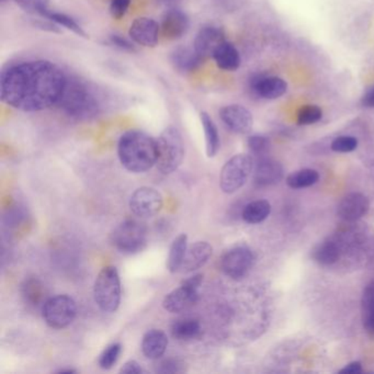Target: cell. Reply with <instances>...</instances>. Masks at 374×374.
Returning <instances> with one entry per match:
<instances>
[{
	"label": "cell",
	"instance_id": "obj_1",
	"mask_svg": "<svg viewBox=\"0 0 374 374\" xmlns=\"http://www.w3.org/2000/svg\"><path fill=\"white\" fill-rule=\"evenodd\" d=\"M68 76L55 63L23 60L6 68L0 77V98L11 108L38 112L58 106Z\"/></svg>",
	"mask_w": 374,
	"mask_h": 374
},
{
	"label": "cell",
	"instance_id": "obj_2",
	"mask_svg": "<svg viewBox=\"0 0 374 374\" xmlns=\"http://www.w3.org/2000/svg\"><path fill=\"white\" fill-rule=\"evenodd\" d=\"M105 97L98 89L76 77L68 76L65 88L58 100V106L70 118L75 120H92L102 111Z\"/></svg>",
	"mask_w": 374,
	"mask_h": 374
},
{
	"label": "cell",
	"instance_id": "obj_3",
	"mask_svg": "<svg viewBox=\"0 0 374 374\" xmlns=\"http://www.w3.org/2000/svg\"><path fill=\"white\" fill-rule=\"evenodd\" d=\"M118 155L127 171L134 173H145L156 165V139L141 131H129L119 141Z\"/></svg>",
	"mask_w": 374,
	"mask_h": 374
},
{
	"label": "cell",
	"instance_id": "obj_4",
	"mask_svg": "<svg viewBox=\"0 0 374 374\" xmlns=\"http://www.w3.org/2000/svg\"><path fill=\"white\" fill-rule=\"evenodd\" d=\"M157 141V167L165 175L177 171L185 157V143L177 127H169Z\"/></svg>",
	"mask_w": 374,
	"mask_h": 374
},
{
	"label": "cell",
	"instance_id": "obj_5",
	"mask_svg": "<svg viewBox=\"0 0 374 374\" xmlns=\"http://www.w3.org/2000/svg\"><path fill=\"white\" fill-rule=\"evenodd\" d=\"M95 302L102 312L113 313L121 302V281L115 267L108 266L99 272L94 287Z\"/></svg>",
	"mask_w": 374,
	"mask_h": 374
},
{
	"label": "cell",
	"instance_id": "obj_6",
	"mask_svg": "<svg viewBox=\"0 0 374 374\" xmlns=\"http://www.w3.org/2000/svg\"><path fill=\"white\" fill-rule=\"evenodd\" d=\"M110 240L113 247L122 254H137L146 246V228L139 222L129 220L113 230Z\"/></svg>",
	"mask_w": 374,
	"mask_h": 374
},
{
	"label": "cell",
	"instance_id": "obj_7",
	"mask_svg": "<svg viewBox=\"0 0 374 374\" xmlns=\"http://www.w3.org/2000/svg\"><path fill=\"white\" fill-rule=\"evenodd\" d=\"M254 167V159L250 155L238 154L232 157L224 165L220 176L222 191L230 195L240 190L247 181Z\"/></svg>",
	"mask_w": 374,
	"mask_h": 374
},
{
	"label": "cell",
	"instance_id": "obj_8",
	"mask_svg": "<svg viewBox=\"0 0 374 374\" xmlns=\"http://www.w3.org/2000/svg\"><path fill=\"white\" fill-rule=\"evenodd\" d=\"M77 314L75 301L68 295H56L46 300L42 309L46 324L54 329H63L72 324Z\"/></svg>",
	"mask_w": 374,
	"mask_h": 374
},
{
	"label": "cell",
	"instance_id": "obj_9",
	"mask_svg": "<svg viewBox=\"0 0 374 374\" xmlns=\"http://www.w3.org/2000/svg\"><path fill=\"white\" fill-rule=\"evenodd\" d=\"M255 256L246 246H237L226 252L221 260L224 274L234 280L244 278L254 266Z\"/></svg>",
	"mask_w": 374,
	"mask_h": 374
},
{
	"label": "cell",
	"instance_id": "obj_10",
	"mask_svg": "<svg viewBox=\"0 0 374 374\" xmlns=\"http://www.w3.org/2000/svg\"><path fill=\"white\" fill-rule=\"evenodd\" d=\"M130 208L131 211L139 218H153L159 214L163 208V197L154 188H139L131 196Z\"/></svg>",
	"mask_w": 374,
	"mask_h": 374
},
{
	"label": "cell",
	"instance_id": "obj_11",
	"mask_svg": "<svg viewBox=\"0 0 374 374\" xmlns=\"http://www.w3.org/2000/svg\"><path fill=\"white\" fill-rule=\"evenodd\" d=\"M220 118L228 129L237 134L250 133L254 125L252 112L240 105L223 107L220 110Z\"/></svg>",
	"mask_w": 374,
	"mask_h": 374
},
{
	"label": "cell",
	"instance_id": "obj_12",
	"mask_svg": "<svg viewBox=\"0 0 374 374\" xmlns=\"http://www.w3.org/2000/svg\"><path fill=\"white\" fill-rule=\"evenodd\" d=\"M161 24L151 18H137L131 24L129 36L135 43L146 48H155L159 44Z\"/></svg>",
	"mask_w": 374,
	"mask_h": 374
},
{
	"label": "cell",
	"instance_id": "obj_13",
	"mask_svg": "<svg viewBox=\"0 0 374 374\" xmlns=\"http://www.w3.org/2000/svg\"><path fill=\"white\" fill-rule=\"evenodd\" d=\"M198 300H199L198 289L183 283L179 288L166 295L163 301V307L169 313H181L193 306Z\"/></svg>",
	"mask_w": 374,
	"mask_h": 374
},
{
	"label": "cell",
	"instance_id": "obj_14",
	"mask_svg": "<svg viewBox=\"0 0 374 374\" xmlns=\"http://www.w3.org/2000/svg\"><path fill=\"white\" fill-rule=\"evenodd\" d=\"M369 209V199L363 193L353 192L341 200L337 208V214L343 221L353 222L365 216Z\"/></svg>",
	"mask_w": 374,
	"mask_h": 374
},
{
	"label": "cell",
	"instance_id": "obj_15",
	"mask_svg": "<svg viewBox=\"0 0 374 374\" xmlns=\"http://www.w3.org/2000/svg\"><path fill=\"white\" fill-rule=\"evenodd\" d=\"M250 88L257 96L264 99L274 100L280 98L286 94L288 90V85L286 80L279 77L272 76H258L252 77L250 80Z\"/></svg>",
	"mask_w": 374,
	"mask_h": 374
},
{
	"label": "cell",
	"instance_id": "obj_16",
	"mask_svg": "<svg viewBox=\"0 0 374 374\" xmlns=\"http://www.w3.org/2000/svg\"><path fill=\"white\" fill-rule=\"evenodd\" d=\"M225 41L224 33L220 28L204 27L198 32L193 41V48L202 58L213 56L216 48Z\"/></svg>",
	"mask_w": 374,
	"mask_h": 374
},
{
	"label": "cell",
	"instance_id": "obj_17",
	"mask_svg": "<svg viewBox=\"0 0 374 374\" xmlns=\"http://www.w3.org/2000/svg\"><path fill=\"white\" fill-rule=\"evenodd\" d=\"M189 18L179 9L167 10L161 20V30L169 40H179L189 29Z\"/></svg>",
	"mask_w": 374,
	"mask_h": 374
},
{
	"label": "cell",
	"instance_id": "obj_18",
	"mask_svg": "<svg viewBox=\"0 0 374 374\" xmlns=\"http://www.w3.org/2000/svg\"><path fill=\"white\" fill-rule=\"evenodd\" d=\"M212 246L209 242H197L191 245L186 252L185 260L180 272L183 274L196 272L209 262L212 256Z\"/></svg>",
	"mask_w": 374,
	"mask_h": 374
},
{
	"label": "cell",
	"instance_id": "obj_19",
	"mask_svg": "<svg viewBox=\"0 0 374 374\" xmlns=\"http://www.w3.org/2000/svg\"><path fill=\"white\" fill-rule=\"evenodd\" d=\"M283 177L282 166L272 159H262L255 166V183L260 187L278 183Z\"/></svg>",
	"mask_w": 374,
	"mask_h": 374
},
{
	"label": "cell",
	"instance_id": "obj_20",
	"mask_svg": "<svg viewBox=\"0 0 374 374\" xmlns=\"http://www.w3.org/2000/svg\"><path fill=\"white\" fill-rule=\"evenodd\" d=\"M169 346L167 335L161 329L147 331L141 341V351L149 359L156 360L163 357Z\"/></svg>",
	"mask_w": 374,
	"mask_h": 374
},
{
	"label": "cell",
	"instance_id": "obj_21",
	"mask_svg": "<svg viewBox=\"0 0 374 374\" xmlns=\"http://www.w3.org/2000/svg\"><path fill=\"white\" fill-rule=\"evenodd\" d=\"M171 58L176 70L181 73L193 72L201 65L204 60L197 53L195 48H186V46L176 48Z\"/></svg>",
	"mask_w": 374,
	"mask_h": 374
},
{
	"label": "cell",
	"instance_id": "obj_22",
	"mask_svg": "<svg viewBox=\"0 0 374 374\" xmlns=\"http://www.w3.org/2000/svg\"><path fill=\"white\" fill-rule=\"evenodd\" d=\"M212 58L215 60L216 66L220 70H226V72H234V70L240 68V52L230 42L224 41L221 46H218Z\"/></svg>",
	"mask_w": 374,
	"mask_h": 374
},
{
	"label": "cell",
	"instance_id": "obj_23",
	"mask_svg": "<svg viewBox=\"0 0 374 374\" xmlns=\"http://www.w3.org/2000/svg\"><path fill=\"white\" fill-rule=\"evenodd\" d=\"M202 328L195 319H178L171 326V335L178 341H189L201 336Z\"/></svg>",
	"mask_w": 374,
	"mask_h": 374
},
{
	"label": "cell",
	"instance_id": "obj_24",
	"mask_svg": "<svg viewBox=\"0 0 374 374\" xmlns=\"http://www.w3.org/2000/svg\"><path fill=\"white\" fill-rule=\"evenodd\" d=\"M200 120H201L204 137H205L206 155L208 157H214L221 146L218 127L209 113L204 112V111L200 113Z\"/></svg>",
	"mask_w": 374,
	"mask_h": 374
},
{
	"label": "cell",
	"instance_id": "obj_25",
	"mask_svg": "<svg viewBox=\"0 0 374 374\" xmlns=\"http://www.w3.org/2000/svg\"><path fill=\"white\" fill-rule=\"evenodd\" d=\"M341 248L338 244L333 242V240H325L321 244L315 246L312 252V258L317 262V264L323 265V266H331L338 262L341 258Z\"/></svg>",
	"mask_w": 374,
	"mask_h": 374
},
{
	"label": "cell",
	"instance_id": "obj_26",
	"mask_svg": "<svg viewBox=\"0 0 374 374\" xmlns=\"http://www.w3.org/2000/svg\"><path fill=\"white\" fill-rule=\"evenodd\" d=\"M187 242L188 236L186 234H181L173 240L167 260V268L171 274L180 272L188 250Z\"/></svg>",
	"mask_w": 374,
	"mask_h": 374
},
{
	"label": "cell",
	"instance_id": "obj_27",
	"mask_svg": "<svg viewBox=\"0 0 374 374\" xmlns=\"http://www.w3.org/2000/svg\"><path fill=\"white\" fill-rule=\"evenodd\" d=\"M272 212V205L266 200L250 202L242 210V220L248 224H260L264 222Z\"/></svg>",
	"mask_w": 374,
	"mask_h": 374
},
{
	"label": "cell",
	"instance_id": "obj_28",
	"mask_svg": "<svg viewBox=\"0 0 374 374\" xmlns=\"http://www.w3.org/2000/svg\"><path fill=\"white\" fill-rule=\"evenodd\" d=\"M363 326L368 333L374 335V281L369 283L363 291L361 300Z\"/></svg>",
	"mask_w": 374,
	"mask_h": 374
},
{
	"label": "cell",
	"instance_id": "obj_29",
	"mask_svg": "<svg viewBox=\"0 0 374 374\" xmlns=\"http://www.w3.org/2000/svg\"><path fill=\"white\" fill-rule=\"evenodd\" d=\"M319 180V171L315 169H304L294 171L287 177L286 183L292 189H303L315 185Z\"/></svg>",
	"mask_w": 374,
	"mask_h": 374
},
{
	"label": "cell",
	"instance_id": "obj_30",
	"mask_svg": "<svg viewBox=\"0 0 374 374\" xmlns=\"http://www.w3.org/2000/svg\"><path fill=\"white\" fill-rule=\"evenodd\" d=\"M44 18L50 20V21L54 22V23L58 24V26H60V27H64L65 29L74 32L77 36H84V38L87 36L86 32L80 27V24L78 23L74 18L66 15V14L48 10V11L46 12V15L44 16Z\"/></svg>",
	"mask_w": 374,
	"mask_h": 374
},
{
	"label": "cell",
	"instance_id": "obj_31",
	"mask_svg": "<svg viewBox=\"0 0 374 374\" xmlns=\"http://www.w3.org/2000/svg\"><path fill=\"white\" fill-rule=\"evenodd\" d=\"M24 301L30 305L38 306L44 300V287L38 279H29L22 286Z\"/></svg>",
	"mask_w": 374,
	"mask_h": 374
},
{
	"label": "cell",
	"instance_id": "obj_32",
	"mask_svg": "<svg viewBox=\"0 0 374 374\" xmlns=\"http://www.w3.org/2000/svg\"><path fill=\"white\" fill-rule=\"evenodd\" d=\"M321 117H323V111L319 107L315 105H307L299 110L296 122L299 125L314 124L321 120Z\"/></svg>",
	"mask_w": 374,
	"mask_h": 374
},
{
	"label": "cell",
	"instance_id": "obj_33",
	"mask_svg": "<svg viewBox=\"0 0 374 374\" xmlns=\"http://www.w3.org/2000/svg\"><path fill=\"white\" fill-rule=\"evenodd\" d=\"M121 351H122V347H121L120 343H112V345L108 346L99 357V365H100L101 369H111L118 361Z\"/></svg>",
	"mask_w": 374,
	"mask_h": 374
},
{
	"label": "cell",
	"instance_id": "obj_34",
	"mask_svg": "<svg viewBox=\"0 0 374 374\" xmlns=\"http://www.w3.org/2000/svg\"><path fill=\"white\" fill-rule=\"evenodd\" d=\"M15 3L24 11L31 15L44 16L48 11L50 0H15Z\"/></svg>",
	"mask_w": 374,
	"mask_h": 374
},
{
	"label": "cell",
	"instance_id": "obj_35",
	"mask_svg": "<svg viewBox=\"0 0 374 374\" xmlns=\"http://www.w3.org/2000/svg\"><path fill=\"white\" fill-rule=\"evenodd\" d=\"M358 147V139L353 137H336L331 141V151H336V153H351Z\"/></svg>",
	"mask_w": 374,
	"mask_h": 374
},
{
	"label": "cell",
	"instance_id": "obj_36",
	"mask_svg": "<svg viewBox=\"0 0 374 374\" xmlns=\"http://www.w3.org/2000/svg\"><path fill=\"white\" fill-rule=\"evenodd\" d=\"M248 147L255 155H264L269 151L270 141L266 137L262 135H252L248 139Z\"/></svg>",
	"mask_w": 374,
	"mask_h": 374
},
{
	"label": "cell",
	"instance_id": "obj_37",
	"mask_svg": "<svg viewBox=\"0 0 374 374\" xmlns=\"http://www.w3.org/2000/svg\"><path fill=\"white\" fill-rule=\"evenodd\" d=\"M131 0H111L110 14L113 19L120 20L127 15Z\"/></svg>",
	"mask_w": 374,
	"mask_h": 374
},
{
	"label": "cell",
	"instance_id": "obj_38",
	"mask_svg": "<svg viewBox=\"0 0 374 374\" xmlns=\"http://www.w3.org/2000/svg\"><path fill=\"white\" fill-rule=\"evenodd\" d=\"M110 42L115 48L119 50H124V52H137L134 44L129 41L127 38H123L121 36H112L110 38Z\"/></svg>",
	"mask_w": 374,
	"mask_h": 374
},
{
	"label": "cell",
	"instance_id": "obj_39",
	"mask_svg": "<svg viewBox=\"0 0 374 374\" xmlns=\"http://www.w3.org/2000/svg\"><path fill=\"white\" fill-rule=\"evenodd\" d=\"M181 365H183L176 360H166L159 365V369H157V371L161 373H175V372L177 373V372L183 371Z\"/></svg>",
	"mask_w": 374,
	"mask_h": 374
},
{
	"label": "cell",
	"instance_id": "obj_40",
	"mask_svg": "<svg viewBox=\"0 0 374 374\" xmlns=\"http://www.w3.org/2000/svg\"><path fill=\"white\" fill-rule=\"evenodd\" d=\"M145 370L143 369L139 363H137L135 360H130L124 363L122 368H121L120 373L123 374H141L145 373Z\"/></svg>",
	"mask_w": 374,
	"mask_h": 374
},
{
	"label": "cell",
	"instance_id": "obj_41",
	"mask_svg": "<svg viewBox=\"0 0 374 374\" xmlns=\"http://www.w3.org/2000/svg\"><path fill=\"white\" fill-rule=\"evenodd\" d=\"M363 372V365L359 361H353V363H349V365H346L343 369H341L339 371V373L341 374H357L361 373Z\"/></svg>",
	"mask_w": 374,
	"mask_h": 374
},
{
	"label": "cell",
	"instance_id": "obj_42",
	"mask_svg": "<svg viewBox=\"0 0 374 374\" xmlns=\"http://www.w3.org/2000/svg\"><path fill=\"white\" fill-rule=\"evenodd\" d=\"M361 102H363L365 108H374V86L371 87V88L365 92Z\"/></svg>",
	"mask_w": 374,
	"mask_h": 374
},
{
	"label": "cell",
	"instance_id": "obj_43",
	"mask_svg": "<svg viewBox=\"0 0 374 374\" xmlns=\"http://www.w3.org/2000/svg\"><path fill=\"white\" fill-rule=\"evenodd\" d=\"M74 370H60V373H74Z\"/></svg>",
	"mask_w": 374,
	"mask_h": 374
},
{
	"label": "cell",
	"instance_id": "obj_44",
	"mask_svg": "<svg viewBox=\"0 0 374 374\" xmlns=\"http://www.w3.org/2000/svg\"><path fill=\"white\" fill-rule=\"evenodd\" d=\"M3 1H4V0H3Z\"/></svg>",
	"mask_w": 374,
	"mask_h": 374
}]
</instances>
